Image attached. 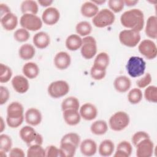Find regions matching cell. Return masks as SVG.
<instances>
[{
  "mask_svg": "<svg viewBox=\"0 0 157 157\" xmlns=\"http://www.w3.org/2000/svg\"><path fill=\"white\" fill-rule=\"evenodd\" d=\"M127 98L131 104H137L142 101L143 93L140 88H134L128 92Z\"/></svg>",
  "mask_w": 157,
  "mask_h": 157,
  "instance_id": "cell-36",
  "label": "cell"
},
{
  "mask_svg": "<svg viewBox=\"0 0 157 157\" xmlns=\"http://www.w3.org/2000/svg\"><path fill=\"white\" fill-rule=\"evenodd\" d=\"M61 107L62 111L67 109H75L78 110L80 109V102L76 97L69 96L62 101Z\"/></svg>",
  "mask_w": 157,
  "mask_h": 157,
  "instance_id": "cell-33",
  "label": "cell"
},
{
  "mask_svg": "<svg viewBox=\"0 0 157 157\" xmlns=\"http://www.w3.org/2000/svg\"><path fill=\"white\" fill-rule=\"evenodd\" d=\"M55 66L59 70L66 69L71 63V57L70 55L64 51L57 53L53 59Z\"/></svg>",
  "mask_w": 157,
  "mask_h": 157,
  "instance_id": "cell-17",
  "label": "cell"
},
{
  "mask_svg": "<svg viewBox=\"0 0 157 157\" xmlns=\"http://www.w3.org/2000/svg\"><path fill=\"white\" fill-rule=\"evenodd\" d=\"M19 135L21 139L28 146L34 144L42 145L43 137L37 132L32 126L28 125L22 127L19 131Z\"/></svg>",
  "mask_w": 157,
  "mask_h": 157,
  "instance_id": "cell-4",
  "label": "cell"
},
{
  "mask_svg": "<svg viewBox=\"0 0 157 157\" xmlns=\"http://www.w3.org/2000/svg\"><path fill=\"white\" fill-rule=\"evenodd\" d=\"M10 98V92L8 88L4 86H0V105L6 103Z\"/></svg>",
  "mask_w": 157,
  "mask_h": 157,
  "instance_id": "cell-48",
  "label": "cell"
},
{
  "mask_svg": "<svg viewBox=\"0 0 157 157\" xmlns=\"http://www.w3.org/2000/svg\"><path fill=\"white\" fill-rule=\"evenodd\" d=\"M59 148L63 151L65 157H72L75 155L77 147L68 142H60Z\"/></svg>",
  "mask_w": 157,
  "mask_h": 157,
  "instance_id": "cell-41",
  "label": "cell"
},
{
  "mask_svg": "<svg viewBox=\"0 0 157 157\" xmlns=\"http://www.w3.org/2000/svg\"><path fill=\"white\" fill-rule=\"evenodd\" d=\"M10 12V9L7 4L4 3L0 4V18H2L4 15Z\"/></svg>",
  "mask_w": 157,
  "mask_h": 157,
  "instance_id": "cell-50",
  "label": "cell"
},
{
  "mask_svg": "<svg viewBox=\"0 0 157 157\" xmlns=\"http://www.w3.org/2000/svg\"><path fill=\"white\" fill-rule=\"evenodd\" d=\"M28 157H44L46 156L45 149H44L42 145L34 144L28 146L26 152Z\"/></svg>",
  "mask_w": 157,
  "mask_h": 157,
  "instance_id": "cell-35",
  "label": "cell"
},
{
  "mask_svg": "<svg viewBox=\"0 0 157 157\" xmlns=\"http://www.w3.org/2000/svg\"><path fill=\"white\" fill-rule=\"evenodd\" d=\"M20 24L21 28L28 31H36L42 27V20L37 15L25 13L23 14L20 19Z\"/></svg>",
  "mask_w": 157,
  "mask_h": 157,
  "instance_id": "cell-8",
  "label": "cell"
},
{
  "mask_svg": "<svg viewBox=\"0 0 157 157\" xmlns=\"http://www.w3.org/2000/svg\"><path fill=\"white\" fill-rule=\"evenodd\" d=\"M147 138H150L149 134L147 132H146L145 131H137V132H135L133 134V136H132V138H131V141H132V144L134 146H136L139 142H140L142 140L147 139Z\"/></svg>",
  "mask_w": 157,
  "mask_h": 157,
  "instance_id": "cell-47",
  "label": "cell"
},
{
  "mask_svg": "<svg viewBox=\"0 0 157 157\" xmlns=\"http://www.w3.org/2000/svg\"><path fill=\"white\" fill-rule=\"evenodd\" d=\"M24 120V108L22 104L17 101L10 103L7 107V125L11 128H17L22 124Z\"/></svg>",
  "mask_w": 157,
  "mask_h": 157,
  "instance_id": "cell-2",
  "label": "cell"
},
{
  "mask_svg": "<svg viewBox=\"0 0 157 157\" xmlns=\"http://www.w3.org/2000/svg\"><path fill=\"white\" fill-rule=\"evenodd\" d=\"M70 90L69 83L63 80L52 82L48 86L47 91L50 97L57 99L66 95Z\"/></svg>",
  "mask_w": 157,
  "mask_h": 157,
  "instance_id": "cell-9",
  "label": "cell"
},
{
  "mask_svg": "<svg viewBox=\"0 0 157 157\" xmlns=\"http://www.w3.org/2000/svg\"><path fill=\"white\" fill-rule=\"evenodd\" d=\"M75 31L78 36L84 37L91 34L92 32V26L88 21H82L76 25Z\"/></svg>",
  "mask_w": 157,
  "mask_h": 157,
  "instance_id": "cell-34",
  "label": "cell"
},
{
  "mask_svg": "<svg viewBox=\"0 0 157 157\" xmlns=\"http://www.w3.org/2000/svg\"><path fill=\"white\" fill-rule=\"evenodd\" d=\"M81 153L86 156H92L96 154L98 146L96 142L91 139H86L80 142L79 145Z\"/></svg>",
  "mask_w": 157,
  "mask_h": 157,
  "instance_id": "cell-18",
  "label": "cell"
},
{
  "mask_svg": "<svg viewBox=\"0 0 157 157\" xmlns=\"http://www.w3.org/2000/svg\"><path fill=\"white\" fill-rule=\"evenodd\" d=\"M109 61L110 58L109 55L104 52H100L95 57L93 66L98 68L106 70L109 64Z\"/></svg>",
  "mask_w": 157,
  "mask_h": 157,
  "instance_id": "cell-32",
  "label": "cell"
},
{
  "mask_svg": "<svg viewBox=\"0 0 157 157\" xmlns=\"http://www.w3.org/2000/svg\"><path fill=\"white\" fill-rule=\"evenodd\" d=\"M120 43L128 47H135L140 42L141 36L139 32L132 29H124L118 35Z\"/></svg>",
  "mask_w": 157,
  "mask_h": 157,
  "instance_id": "cell-7",
  "label": "cell"
},
{
  "mask_svg": "<svg viewBox=\"0 0 157 157\" xmlns=\"http://www.w3.org/2000/svg\"><path fill=\"white\" fill-rule=\"evenodd\" d=\"M12 147V140L11 137L5 134L0 135V151L8 153Z\"/></svg>",
  "mask_w": 157,
  "mask_h": 157,
  "instance_id": "cell-39",
  "label": "cell"
},
{
  "mask_svg": "<svg viewBox=\"0 0 157 157\" xmlns=\"http://www.w3.org/2000/svg\"><path fill=\"white\" fill-rule=\"evenodd\" d=\"M80 142V136L75 132H69L66 134L62 137L60 141V142H68L72 144L77 148L79 147Z\"/></svg>",
  "mask_w": 157,
  "mask_h": 157,
  "instance_id": "cell-40",
  "label": "cell"
},
{
  "mask_svg": "<svg viewBox=\"0 0 157 157\" xmlns=\"http://www.w3.org/2000/svg\"><path fill=\"white\" fill-rule=\"evenodd\" d=\"M33 42L36 48L44 49L50 45V37L46 32L40 31L34 35Z\"/></svg>",
  "mask_w": 157,
  "mask_h": 157,
  "instance_id": "cell-19",
  "label": "cell"
},
{
  "mask_svg": "<svg viewBox=\"0 0 157 157\" xmlns=\"http://www.w3.org/2000/svg\"><path fill=\"white\" fill-rule=\"evenodd\" d=\"M152 81V77L149 72L144 74V76L137 80L136 85L139 88H145L150 85Z\"/></svg>",
  "mask_w": 157,
  "mask_h": 157,
  "instance_id": "cell-46",
  "label": "cell"
},
{
  "mask_svg": "<svg viewBox=\"0 0 157 157\" xmlns=\"http://www.w3.org/2000/svg\"><path fill=\"white\" fill-rule=\"evenodd\" d=\"M60 18V13L58 9L54 7L46 8L42 14V20L47 25L52 26L57 23Z\"/></svg>",
  "mask_w": 157,
  "mask_h": 157,
  "instance_id": "cell-13",
  "label": "cell"
},
{
  "mask_svg": "<svg viewBox=\"0 0 157 157\" xmlns=\"http://www.w3.org/2000/svg\"><path fill=\"white\" fill-rule=\"evenodd\" d=\"M90 75L93 79L95 80H101L105 77L106 70L92 66L90 69Z\"/></svg>",
  "mask_w": 157,
  "mask_h": 157,
  "instance_id": "cell-45",
  "label": "cell"
},
{
  "mask_svg": "<svg viewBox=\"0 0 157 157\" xmlns=\"http://www.w3.org/2000/svg\"><path fill=\"white\" fill-rule=\"evenodd\" d=\"M11 83L13 90L20 94L26 93L29 88V81L28 78L23 75H15L12 78Z\"/></svg>",
  "mask_w": 157,
  "mask_h": 157,
  "instance_id": "cell-14",
  "label": "cell"
},
{
  "mask_svg": "<svg viewBox=\"0 0 157 157\" xmlns=\"http://www.w3.org/2000/svg\"><path fill=\"white\" fill-rule=\"evenodd\" d=\"M115 20L114 13L110 9L104 8L99 10L98 13L93 18L92 22L94 26L102 28L112 25Z\"/></svg>",
  "mask_w": 157,
  "mask_h": 157,
  "instance_id": "cell-6",
  "label": "cell"
},
{
  "mask_svg": "<svg viewBox=\"0 0 157 157\" xmlns=\"http://www.w3.org/2000/svg\"><path fill=\"white\" fill-rule=\"evenodd\" d=\"M132 147L131 144L126 140L119 142L117 146L116 151L113 155L114 157H129L131 155Z\"/></svg>",
  "mask_w": 157,
  "mask_h": 157,
  "instance_id": "cell-24",
  "label": "cell"
},
{
  "mask_svg": "<svg viewBox=\"0 0 157 157\" xmlns=\"http://www.w3.org/2000/svg\"><path fill=\"white\" fill-rule=\"evenodd\" d=\"M138 50L141 55L148 59H153L157 56L156 44L151 39H144L138 44Z\"/></svg>",
  "mask_w": 157,
  "mask_h": 157,
  "instance_id": "cell-11",
  "label": "cell"
},
{
  "mask_svg": "<svg viewBox=\"0 0 157 157\" xmlns=\"http://www.w3.org/2000/svg\"><path fill=\"white\" fill-rule=\"evenodd\" d=\"M45 152L47 157H65L61 149L55 145L48 146L45 149Z\"/></svg>",
  "mask_w": 157,
  "mask_h": 157,
  "instance_id": "cell-44",
  "label": "cell"
},
{
  "mask_svg": "<svg viewBox=\"0 0 157 157\" xmlns=\"http://www.w3.org/2000/svg\"><path fill=\"white\" fill-rule=\"evenodd\" d=\"M30 37V34L27 29L21 28L17 29L13 33L14 39L19 42H25Z\"/></svg>",
  "mask_w": 157,
  "mask_h": 157,
  "instance_id": "cell-42",
  "label": "cell"
},
{
  "mask_svg": "<svg viewBox=\"0 0 157 157\" xmlns=\"http://www.w3.org/2000/svg\"><path fill=\"white\" fill-rule=\"evenodd\" d=\"M82 44V38L78 34H72L67 36L66 39L65 45L71 51H76L81 48Z\"/></svg>",
  "mask_w": 157,
  "mask_h": 157,
  "instance_id": "cell-27",
  "label": "cell"
},
{
  "mask_svg": "<svg viewBox=\"0 0 157 157\" xmlns=\"http://www.w3.org/2000/svg\"><path fill=\"white\" fill-rule=\"evenodd\" d=\"M107 130L108 124L105 121L102 120H96L90 126V131L94 135H104L107 132Z\"/></svg>",
  "mask_w": 157,
  "mask_h": 157,
  "instance_id": "cell-31",
  "label": "cell"
},
{
  "mask_svg": "<svg viewBox=\"0 0 157 157\" xmlns=\"http://www.w3.org/2000/svg\"><path fill=\"white\" fill-rule=\"evenodd\" d=\"M138 2H139V1H137V0H125V1H124V5H126L128 7L134 6Z\"/></svg>",
  "mask_w": 157,
  "mask_h": 157,
  "instance_id": "cell-52",
  "label": "cell"
},
{
  "mask_svg": "<svg viewBox=\"0 0 157 157\" xmlns=\"http://www.w3.org/2000/svg\"><path fill=\"white\" fill-rule=\"evenodd\" d=\"M9 153L10 157H24L25 156L24 151L18 147L12 148Z\"/></svg>",
  "mask_w": 157,
  "mask_h": 157,
  "instance_id": "cell-49",
  "label": "cell"
},
{
  "mask_svg": "<svg viewBox=\"0 0 157 157\" xmlns=\"http://www.w3.org/2000/svg\"><path fill=\"white\" fill-rule=\"evenodd\" d=\"M42 120L40 111L34 107L28 109L25 113V120L27 124L32 126L39 125Z\"/></svg>",
  "mask_w": 157,
  "mask_h": 157,
  "instance_id": "cell-15",
  "label": "cell"
},
{
  "mask_svg": "<svg viewBox=\"0 0 157 157\" xmlns=\"http://www.w3.org/2000/svg\"><path fill=\"white\" fill-rule=\"evenodd\" d=\"M99 12V7L91 1H86L80 7V12L83 17L93 18Z\"/></svg>",
  "mask_w": 157,
  "mask_h": 157,
  "instance_id": "cell-26",
  "label": "cell"
},
{
  "mask_svg": "<svg viewBox=\"0 0 157 157\" xmlns=\"http://www.w3.org/2000/svg\"><path fill=\"white\" fill-rule=\"evenodd\" d=\"M120 23L128 29L140 32L144 26V15L139 9H132L125 11L120 17Z\"/></svg>",
  "mask_w": 157,
  "mask_h": 157,
  "instance_id": "cell-1",
  "label": "cell"
},
{
  "mask_svg": "<svg viewBox=\"0 0 157 157\" xmlns=\"http://www.w3.org/2000/svg\"><path fill=\"white\" fill-rule=\"evenodd\" d=\"M0 132H2L4 130L6 129V124L4 121V119L2 117H1V122H0Z\"/></svg>",
  "mask_w": 157,
  "mask_h": 157,
  "instance_id": "cell-53",
  "label": "cell"
},
{
  "mask_svg": "<svg viewBox=\"0 0 157 157\" xmlns=\"http://www.w3.org/2000/svg\"><path fill=\"white\" fill-rule=\"evenodd\" d=\"M114 143L110 139H105L102 140L98 147V152L99 155L104 157L111 156L114 151Z\"/></svg>",
  "mask_w": 157,
  "mask_h": 157,
  "instance_id": "cell-28",
  "label": "cell"
},
{
  "mask_svg": "<svg viewBox=\"0 0 157 157\" xmlns=\"http://www.w3.org/2000/svg\"><path fill=\"white\" fill-rule=\"evenodd\" d=\"M91 1H92L93 3H94L96 5H97L98 6L99 5H102V4H104V3L106 2L105 0H91Z\"/></svg>",
  "mask_w": 157,
  "mask_h": 157,
  "instance_id": "cell-54",
  "label": "cell"
},
{
  "mask_svg": "<svg viewBox=\"0 0 157 157\" xmlns=\"http://www.w3.org/2000/svg\"><path fill=\"white\" fill-rule=\"evenodd\" d=\"M108 6L112 12L119 13L124 8V4L123 0H109L108 1Z\"/></svg>",
  "mask_w": 157,
  "mask_h": 157,
  "instance_id": "cell-43",
  "label": "cell"
},
{
  "mask_svg": "<svg viewBox=\"0 0 157 157\" xmlns=\"http://www.w3.org/2000/svg\"><path fill=\"white\" fill-rule=\"evenodd\" d=\"M135 147H136V156L137 157H150L154 152V144L150 138L142 140Z\"/></svg>",
  "mask_w": 157,
  "mask_h": 157,
  "instance_id": "cell-12",
  "label": "cell"
},
{
  "mask_svg": "<svg viewBox=\"0 0 157 157\" xmlns=\"http://www.w3.org/2000/svg\"><path fill=\"white\" fill-rule=\"evenodd\" d=\"M113 86L115 90L119 93L127 92L131 86V81L126 75H120L116 77L113 81Z\"/></svg>",
  "mask_w": 157,
  "mask_h": 157,
  "instance_id": "cell-22",
  "label": "cell"
},
{
  "mask_svg": "<svg viewBox=\"0 0 157 157\" xmlns=\"http://www.w3.org/2000/svg\"><path fill=\"white\" fill-rule=\"evenodd\" d=\"M144 96L146 101L156 103L157 102V87L155 85L148 86L145 89Z\"/></svg>",
  "mask_w": 157,
  "mask_h": 157,
  "instance_id": "cell-37",
  "label": "cell"
},
{
  "mask_svg": "<svg viewBox=\"0 0 157 157\" xmlns=\"http://www.w3.org/2000/svg\"><path fill=\"white\" fill-rule=\"evenodd\" d=\"M63 117L65 123L69 126H75L81 120L79 111L75 109H67L63 111Z\"/></svg>",
  "mask_w": 157,
  "mask_h": 157,
  "instance_id": "cell-20",
  "label": "cell"
},
{
  "mask_svg": "<svg viewBox=\"0 0 157 157\" xmlns=\"http://www.w3.org/2000/svg\"><path fill=\"white\" fill-rule=\"evenodd\" d=\"M22 72L24 76L27 78L33 79L39 75L40 70L38 65L36 63L28 62L23 65Z\"/></svg>",
  "mask_w": 157,
  "mask_h": 157,
  "instance_id": "cell-25",
  "label": "cell"
},
{
  "mask_svg": "<svg viewBox=\"0 0 157 157\" xmlns=\"http://www.w3.org/2000/svg\"><path fill=\"white\" fill-rule=\"evenodd\" d=\"M80 53L82 57L86 59H90L96 55L97 53V42L94 37L88 36L82 39Z\"/></svg>",
  "mask_w": 157,
  "mask_h": 157,
  "instance_id": "cell-10",
  "label": "cell"
},
{
  "mask_svg": "<svg viewBox=\"0 0 157 157\" xmlns=\"http://www.w3.org/2000/svg\"><path fill=\"white\" fill-rule=\"evenodd\" d=\"M79 113L82 118L86 121H91L96 118L98 112L94 104L86 102L80 107Z\"/></svg>",
  "mask_w": 157,
  "mask_h": 157,
  "instance_id": "cell-16",
  "label": "cell"
},
{
  "mask_svg": "<svg viewBox=\"0 0 157 157\" xmlns=\"http://www.w3.org/2000/svg\"><path fill=\"white\" fill-rule=\"evenodd\" d=\"M53 2V1H51V0H39V1H37L38 4H39L42 7H47V8L49 7V6H51Z\"/></svg>",
  "mask_w": 157,
  "mask_h": 157,
  "instance_id": "cell-51",
  "label": "cell"
},
{
  "mask_svg": "<svg viewBox=\"0 0 157 157\" xmlns=\"http://www.w3.org/2000/svg\"><path fill=\"white\" fill-rule=\"evenodd\" d=\"M1 25L6 31H12L16 28L18 25V17L12 12L9 13L2 18H0Z\"/></svg>",
  "mask_w": 157,
  "mask_h": 157,
  "instance_id": "cell-21",
  "label": "cell"
},
{
  "mask_svg": "<svg viewBox=\"0 0 157 157\" xmlns=\"http://www.w3.org/2000/svg\"><path fill=\"white\" fill-rule=\"evenodd\" d=\"M36 54L35 47L30 44H25L21 45L18 50V55L23 60L32 59Z\"/></svg>",
  "mask_w": 157,
  "mask_h": 157,
  "instance_id": "cell-29",
  "label": "cell"
},
{
  "mask_svg": "<svg viewBox=\"0 0 157 157\" xmlns=\"http://www.w3.org/2000/svg\"><path fill=\"white\" fill-rule=\"evenodd\" d=\"M145 33L147 37L151 39L157 38V18L155 15L150 16L146 22Z\"/></svg>",
  "mask_w": 157,
  "mask_h": 157,
  "instance_id": "cell-23",
  "label": "cell"
},
{
  "mask_svg": "<svg viewBox=\"0 0 157 157\" xmlns=\"http://www.w3.org/2000/svg\"><path fill=\"white\" fill-rule=\"evenodd\" d=\"M20 10L23 14L31 13L36 15L39 10V4L37 2L33 0H25L21 3Z\"/></svg>",
  "mask_w": 157,
  "mask_h": 157,
  "instance_id": "cell-30",
  "label": "cell"
},
{
  "mask_svg": "<svg viewBox=\"0 0 157 157\" xmlns=\"http://www.w3.org/2000/svg\"><path fill=\"white\" fill-rule=\"evenodd\" d=\"M126 69L130 77L133 78L139 77L145 74L146 62L141 57L133 56L128 60Z\"/></svg>",
  "mask_w": 157,
  "mask_h": 157,
  "instance_id": "cell-3",
  "label": "cell"
},
{
  "mask_svg": "<svg viewBox=\"0 0 157 157\" xmlns=\"http://www.w3.org/2000/svg\"><path fill=\"white\" fill-rule=\"evenodd\" d=\"M12 76V71L8 66L1 63L0 64V82L2 83L8 82Z\"/></svg>",
  "mask_w": 157,
  "mask_h": 157,
  "instance_id": "cell-38",
  "label": "cell"
},
{
  "mask_svg": "<svg viewBox=\"0 0 157 157\" xmlns=\"http://www.w3.org/2000/svg\"><path fill=\"white\" fill-rule=\"evenodd\" d=\"M129 115L124 111H118L113 113L109 118V125L114 131H121L124 129L129 124Z\"/></svg>",
  "mask_w": 157,
  "mask_h": 157,
  "instance_id": "cell-5",
  "label": "cell"
}]
</instances>
